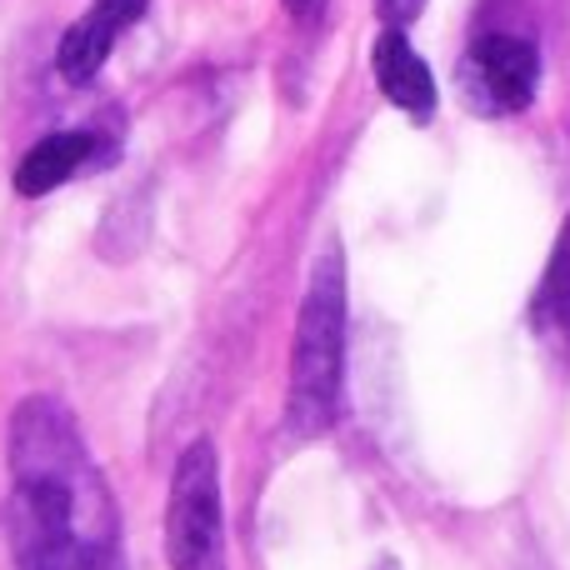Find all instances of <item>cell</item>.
Segmentation results:
<instances>
[{
	"label": "cell",
	"mask_w": 570,
	"mask_h": 570,
	"mask_svg": "<svg viewBox=\"0 0 570 570\" xmlns=\"http://www.w3.org/2000/svg\"><path fill=\"white\" fill-rule=\"evenodd\" d=\"M16 570H126L120 505L76 415L56 395H26L6 431Z\"/></svg>",
	"instance_id": "cell-1"
},
{
	"label": "cell",
	"mask_w": 570,
	"mask_h": 570,
	"mask_svg": "<svg viewBox=\"0 0 570 570\" xmlns=\"http://www.w3.org/2000/svg\"><path fill=\"white\" fill-rule=\"evenodd\" d=\"M345 401V256L325 246L311 266L291 341V385H285V431L315 441L341 421Z\"/></svg>",
	"instance_id": "cell-2"
},
{
	"label": "cell",
	"mask_w": 570,
	"mask_h": 570,
	"mask_svg": "<svg viewBox=\"0 0 570 570\" xmlns=\"http://www.w3.org/2000/svg\"><path fill=\"white\" fill-rule=\"evenodd\" d=\"M166 561L170 570H230L226 501H220L216 441H190L170 471L166 495Z\"/></svg>",
	"instance_id": "cell-3"
},
{
	"label": "cell",
	"mask_w": 570,
	"mask_h": 570,
	"mask_svg": "<svg viewBox=\"0 0 570 570\" xmlns=\"http://www.w3.org/2000/svg\"><path fill=\"white\" fill-rule=\"evenodd\" d=\"M541 90V50L525 36L491 30L461 56V96L475 116H521Z\"/></svg>",
	"instance_id": "cell-4"
},
{
	"label": "cell",
	"mask_w": 570,
	"mask_h": 570,
	"mask_svg": "<svg viewBox=\"0 0 570 570\" xmlns=\"http://www.w3.org/2000/svg\"><path fill=\"white\" fill-rule=\"evenodd\" d=\"M146 10H150V0H90L86 16H80L76 26H66V36H60V46H56L60 80L90 86V80L106 70V60H110V50L120 46V36H126Z\"/></svg>",
	"instance_id": "cell-5"
},
{
	"label": "cell",
	"mask_w": 570,
	"mask_h": 570,
	"mask_svg": "<svg viewBox=\"0 0 570 570\" xmlns=\"http://www.w3.org/2000/svg\"><path fill=\"white\" fill-rule=\"evenodd\" d=\"M106 156H110V146L96 136V130H56V136L36 140V146L20 156V166H16V196H26V200L50 196V190H60L66 180L96 170Z\"/></svg>",
	"instance_id": "cell-6"
},
{
	"label": "cell",
	"mask_w": 570,
	"mask_h": 570,
	"mask_svg": "<svg viewBox=\"0 0 570 570\" xmlns=\"http://www.w3.org/2000/svg\"><path fill=\"white\" fill-rule=\"evenodd\" d=\"M371 70H375V86H381V96L391 100L401 116L421 120V126L435 116V76H431V66L421 60V50L405 40L401 26H385L381 36H375Z\"/></svg>",
	"instance_id": "cell-7"
},
{
	"label": "cell",
	"mask_w": 570,
	"mask_h": 570,
	"mask_svg": "<svg viewBox=\"0 0 570 570\" xmlns=\"http://www.w3.org/2000/svg\"><path fill=\"white\" fill-rule=\"evenodd\" d=\"M531 331L551 355H561V361L570 355V216L556 236L551 266L531 295Z\"/></svg>",
	"instance_id": "cell-8"
},
{
	"label": "cell",
	"mask_w": 570,
	"mask_h": 570,
	"mask_svg": "<svg viewBox=\"0 0 570 570\" xmlns=\"http://www.w3.org/2000/svg\"><path fill=\"white\" fill-rule=\"evenodd\" d=\"M421 10H425V0H375V16H381L385 26H401V30L411 26Z\"/></svg>",
	"instance_id": "cell-9"
},
{
	"label": "cell",
	"mask_w": 570,
	"mask_h": 570,
	"mask_svg": "<svg viewBox=\"0 0 570 570\" xmlns=\"http://www.w3.org/2000/svg\"><path fill=\"white\" fill-rule=\"evenodd\" d=\"M281 6L291 10V16H301V20H305V16H315V6H321V0H281Z\"/></svg>",
	"instance_id": "cell-10"
},
{
	"label": "cell",
	"mask_w": 570,
	"mask_h": 570,
	"mask_svg": "<svg viewBox=\"0 0 570 570\" xmlns=\"http://www.w3.org/2000/svg\"><path fill=\"white\" fill-rule=\"evenodd\" d=\"M375 570H401V566H395V561H381V566H375Z\"/></svg>",
	"instance_id": "cell-11"
}]
</instances>
